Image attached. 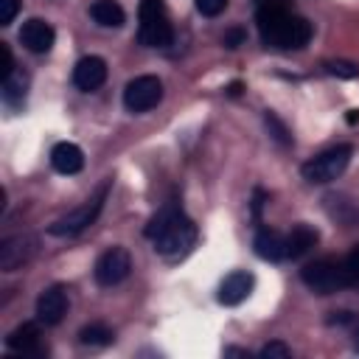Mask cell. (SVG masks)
Wrapping results in <instances>:
<instances>
[{"label":"cell","instance_id":"24","mask_svg":"<svg viewBox=\"0 0 359 359\" xmlns=\"http://www.w3.org/2000/svg\"><path fill=\"white\" fill-rule=\"evenodd\" d=\"M266 126L272 129V137L278 140V143H283V146H292V137H289V129L272 115V112H266Z\"/></svg>","mask_w":359,"mask_h":359},{"label":"cell","instance_id":"6","mask_svg":"<svg viewBox=\"0 0 359 359\" xmlns=\"http://www.w3.org/2000/svg\"><path fill=\"white\" fill-rule=\"evenodd\" d=\"M104 199H107V185H101L98 194H93L90 199H84L79 208H73V210L65 213L62 219H56V222L48 227V233H50V236H76V233L87 230V227L98 219V213H101V208H104Z\"/></svg>","mask_w":359,"mask_h":359},{"label":"cell","instance_id":"9","mask_svg":"<svg viewBox=\"0 0 359 359\" xmlns=\"http://www.w3.org/2000/svg\"><path fill=\"white\" fill-rule=\"evenodd\" d=\"M67 314V289L65 286H48L39 297H36V320L42 325H56L62 323Z\"/></svg>","mask_w":359,"mask_h":359},{"label":"cell","instance_id":"4","mask_svg":"<svg viewBox=\"0 0 359 359\" xmlns=\"http://www.w3.org/2000/svg\"><path fill=\"white\" fill-rule=\"evenodd\" d=\"M300 280L317 294H334V292L351 286L345 258H317L300 269Z\"/></svg>","mask_w":359,"mask_h":359},{"label":"cell","instance_id":"7","mask_svg":"<svg viewBox=\"0 0 359 359\" xmlns=\"http://www.w3.org/2000/svg\"><path fill=\"white\" fill-rule=\"evenodd\" d=\"M163 101V81L157 76H135L126 87H123V107L135 115L154 109Z\"/></svg>","mask_w":359,"mask_h":359},{"label":"cell","instance_id":"8","mask_svg":"<svg viewBox=\"0 0 359 359\" xmlns=\"http://www.w3.org/2000/svg\"><path fill=\"white\" fill-rule=\"evenodd\" d=\"M132 272V255L129 250L123 247H109L98 255L95 266H93V275H95V283L98 286H118L121 280H126Z\"/></svg>","mask_w":359,"mask_h":359},{"label":"cell","instance_id":"23","mask_svg":"<svg viewBox=\"0 0 359 359\" xmlns=\"http://www.w3.org/2000/svg\"><path fill=\"white\" fill-rule=\"evenodd\" d=\"M194 3H196V11H199L202 17H219V14L227 8L230 0H194Z\"/></svg>","mask_w":359,"mask_h":359},{"label":"cell","instance_id":"30","mask_svg":"<svg viewBox=\"0 0 359 359\" xmlns=\"http://www.w3.org/2000/svg\"><path fill=\"white\" fill-rule=\"evenodd\" d=\"M356 121H359V112H356V109H351V112H348V123H356Z\"/></svg>","mask_w":359,"mask_h":359},{"label":"cell","instance_id":"20","mask_svg":"<svg viewBox=\"0 0 359 359\" xmlns=\"http://www.w3.org/2000/svg\"><path fill=\"white\" fill-rule=\"evenodd\" d=\"M115 339V334H112V328L107 325V323H90V325H84L81 331H79V342L81 345H95V348H101V345H109Z\"/></svg>","mask_w":359,"mask_h":359},{"label":"cell","instance_id":"12","mask_svg":"<svg viewBox=\"0 0 359 359\" xmlns=\"http://www.w3.org/2000/svg\"><path fill=\"white\" fill-rule=\"evenodd\" d=\"M36 252V241L31 236H11L0 244V269L14 272Z\"/></svg>","mask_w":359,"mask_h":359},{"label":"cell","instance_id":"22","mask_svg":"<svg viewBox=\"0 0 359 359\" xmlns=\"http://www.w3.org/2000/svg\"><path fill=\"white\" fill-rule=\"evenodd\" d=\"M258 356H264V359H289L292 356V348L286 345V342H266L261 351H258Z\"/></svg>","mask_w":359,"mask_h":359},{"label":"cell","instance_id":"19","mask_svg":"<svg viewBox=\"0 0 359 359\" xmlns=\"http://www.w3.org/2000/svg\"><path fill=\"white\" fill-rule=\"evenodd\" d=\"M0 90H3V101L8 107H17L25 101V93H28V76L22 70H11L6 79H0Z\"/></svg>","mask_w":359,"mask_h":359},{"label":"cell","instance_id":"13","mask_svg":"<svg viewBox=\"0 0 359 359\" xmlns=\"http://www.w3.org/2000/svg\"><path fill=\"white\" fill-rule=\"evenodd\" d=\"M252 286H255L252 272L236 269V272H230V275L222 280V286H219V303H222V306H238V303H244V300L250 297Z\"/></svg>","mask_w":359,"mask_h":359},{"label":"cell","instance_id":"1","mask_svg":"<svg viewBox=\"0 0 359 359\" xmlns=\"http://www.w3.org/2000/svg\"><path fill=\"white\" fill-rule=\"evenodd\" d=\"M146 238H151L154 252H160L165 258H180V255H185L194 247V241H196V224L191 222V216L177 202H168V205H163L149 219Z\"/></svg>","mask_w":359,"mask_h":359},{"label":"cell","instance_id":"25","mask_svg":"<svg viewBox=\"0 0 359 359\" xmlns=\"http://www.w3.org/2000/svg\"><path fill=\"white\" fill-rule=\"evenodd\" d=\"M345 269L351 275V286H359V244L345 255Z\"/></svg>","mask_w":359,"mask_h":359},{"label":"cell","instance_id":"10","mask_svg":"<svg viewBox=\"0 0 359 359\" xmlns=\"http://www.w3.org/2000/svg\"><path fill=\"white\" fill-rule=\"evenodd\" d=\"M20 42H22L31 53H48V50L53 48V42H56V31H53V25H50L48 20L31 17V20H25L22 28H20Z\"/></svg>","mask_w":359,"mask_h":359},{"label":"cell","instance_id":"26","mask_svg":"<svg viewBox=\"0 0 359 359\" xmlns=\"http://www.w3.org/2000/svg\"><path fill=\"white\" fill-rule=\"evenodd\" d=\"M20 11V0H0V25H11Z\"/></svg>","mask_w":359,"mask_h":359},{"label":"cell","instance_id":"5","mask_svg":"<svg viewBox=\"0 0 359 359\" xmlns=\"http://www.w3.org/2000/svg\"><path fill=\"white\" fill-rule=\"evenodd\" d=\"M351 154H353V146L351 143H339V146H331L325 151H320L317 157L306 160L300 174L306 182H314V185H325V182H334L351 163Z\"/></svg>","mask_w":359,"mask_h":359},{"label":"cell","instance_id":"11","mask_svg":"<svg viewBox=\"0 0 359 359\" xmlns=\"http://www.w3.org/2000/svg\"><path fill=\"white\" fill-rule=\"evenodd\" d=\"M107 81V62L101 56H81L73 67V84L81 93H93Z\"/></svg>","mask_w":359,"mask_h":359},{"label":"cell","instance_id":"14","mask_svg":"<svg viewBox=\"0 0 359 359\" xmlns=\"http://www.w3.org/2000/svg\"><path fill=\"white\" fill-rule=\"evenodd\" d=\"M6 345L22 356H39L45 353V345H42V337H39V325L36 323H22L17 325L8 337H6Z\"/></svg>","mask_w":359,"mask_h":359},{"label":"cell","instance_id":"29","mask_svg":"<svg viewBox=\"0 0 359 359\" xmlns=\"http://www.w3.org/2000/svg\"><path fill=\"white\" fill-rule=\"evenodd\" d=\"M353 345L359 348V320H353Z\"/></svg>","mask_w":359,"mask_h":359},{"label":"cell","instance_id":"27","mask_svg":"<svg viewBox=\"0 0 359 359\" xmlns=\"http://www.w3.org/2000/svg\"><path fill=\"white\" fill-rule=\"evenodd\" d=\"M244 39H247V34H244V28H227L224 31V36H222V42L227 45V48H238V45H244Z\"/></svg>","mask_w":359,"mask_h":359},{"label":"cell","instance_id":"15","mask_svg":"<svg viewBox=\"0 0 359 359\" xmlns=\"http://www.w3.org/2000/svg\"><path fill=\"white\" fill-rule=\"evenodd\" d=\"M50 165H53V171H59V174H79L81 168H84V151L76 146V143H70V140H62V143H56L53 146V151H50Z\"/></svg>","mask_w":359,"mask_h":359},{"label":"cell","instance_id":"3","mask_svg":"<svg viewBox=\"0 0 359 359\" xmlns=\"http://www.w3.org/2000/svg\"><path fill=\"white\" fill-rule=\"evenodd\" d=\"M137 17H140V25H137L140 45L168 48L174 42V28H171V20H168V11H165L163 0H140Z\"/></svg>","mask_w":359,"mask_h":359},{"label":"cell","instance_id":"18","mask_svg":"<svg viewBox=\"0 0 359 359\" xmlns=\"http://www.w3.org/2000/svg\"><path fill=\"white\" fill-rule=\"evenodd\" d=\"M90 17L101 28H121L126 22V11L121 8L118 0H95L90 6Z\"/></svg>","mask_w":359,"mask_h":359},{"label":"cell","instance_id":"16","mask_svg":"<svg viewBox=\"0 0 359 359\" xmlns=\"http://www.w3.org/2000/svg\"><path fill=\"white\" fill-rule=\"evenodd\" d=\"M258 258L264 261H283L286 258V236L278 233V230H269V227H261L255 233V241H252Z\"/></svg>","mask_w":359,"mask_h":359},{"label":"cell","instance_id":"21","mask_svg":"<svg viewBox=\"0 0 359 359\" xmlns=\"http://www.w3.org/2000/svg\"><path fill=\"white\" fill-rule=\"evenodd\" d=\"M325 73L339 76V79H356V76H359V65L337 59V62H325Z\"/></svg>","mask_w":359,"mask_h":359},{"label":"cell","instance_id":"17","mask_svg":"<svg viewBox=\"0 0 359 359\" xmlns=\"http://www.w3.org/2000/svg\"><path fill=\"white\" fill-rule=\"evenodd\" d=\"M317 241H320V233L311 224H294L292 233L286 236V258H303L317 247Z\"/></svg>","mask_w":359,"mask_h":359},{"label":"cell","instance_id":"28","mask_svg":"<svg viewBox=\"0 0 359 359\" xmlns=\"http://www.w3.org/2000/svg\"><path fill=\"white\" fill-rule=\"evenodd\" d=\"M224 353L227 356H250V351H241V348H227Z\"/></svg>","mask_w":359,"mask_h":359},{"label":"cell","instance_id":"2","mask_svg":"<svg viewBox=\"0 0 359 359\" xmlns=\"http://www.w3.org/2000/svg\"><path fill=\"white\" fill-rule=\"evenodd\" d=\"M258 34L264 45L278 50H300L311 39V22L300 14H289L283 3L275 6H258Z\"/></svg>","mask_w":359,"mask_h":359}]
</instances>
